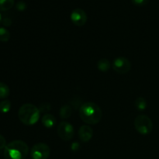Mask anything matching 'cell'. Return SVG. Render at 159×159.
Instances as JSON below:
<instances>
[{"label":"cell","mask_w":159,"mask_h":159,"mask_svg":"<svg viewBox=\"0 0 159 159\" xmlns=\"http://www.w3.org/2000/svg\"><path fill=\"white\" fill-rule=\"evenodd\" d=\"M6 145H7V144H6V138H5L2 135L0 134V150L5 148Z\"/></svg>","instance_id":"cell-21"},{"label":"cell","mask_w":159,"mask_h":159,"mask_svg":"<svg viewBox=\"0 0 159 159\" xmlns=\"http://www.w3.org/2000/svg\"><path fill=\"white\" fill-rule=\"evenodd\" d=\"M134 127L142 135L149 134L153 129V123L146 115H139L134 120Z\"/></svg>","instance_id":"cell-4"},{"label":"cell","mask_w":159,"mask_h":159,"mask_svg":"<svg viewBox=\"0 0 159 159\" xmlns=\"http://www.w3.org/2000/svg\"><path fill=\"white\" fill-rule=\"evenodd\" d=\"M29 154L27 144L21 140H16L9 143L4 148L6 159H25Z\"/></svg>","instance_id":"cell-2"},{"label":"cell","mask_w":159,"mask_h":159,"mask_svg":"<svg viewBox=\"0 0 159 159\" xmlns=\"http://www.w3.org/2000/svg\"><path fill=\"white\" fill-rule=\"evenodd\" d=\"M40 112L37 106L31 103L23 104L18 111V117L22 124L32 126L37 124L40 119Z\"/></svg>","instance_id":"cell-3"},{"label":"cell","mask_w":159,"mask_h":159,"mask_svg":"<svg viewBox=\"0 0 159 159\" xmlns=\"http://www.w3.org/2000/svg\"><path fill=\"white\" fill-rule=\"evenodd\" d=\"M38 108H39V110H40V113H46L51 110V106L50 103H47V102H45V103L40 104V107H39Z\"/></svg>","instance_id":"cell-18"},{"label":"cell","mask_w":159,"mask_h":159,"mask_svg":"<svg viewBox=\"0 0 159 159\" xmlns=\"http://www.w3.org/2000/svg\"><path fill=\"white\" fill-rule=\"evenodd\" d=\"M2 24L4 25V26H9L11 24H12V20H11L9 18H4L2 19Z\"/></svg>","instance_id":"cell-22"},{"label":"cell","mask_w":159,"mask_h":159,"mask_svg":"<svg viewBox=\"0 0 159 159\" xmlns=\"http://www.w3.org/2000/svg\"><path fill=\"white\" fill-rule=\"evenodd\" d=\"M79 116L84 123L90 125H95L101 120L102 112L99 105L94 102H85L79 109Z\"/></svg>","instance_id":"cell-1"},{"label":"cell","mask_w":159,"mask_h":159,"mask_svg":"<svg viewBox=\"0 0 159 159\" xmlns=\"http://www.w3.org/2000/svg\"><path fill=\"white\" fill-rule=\"evenodd\" d=\"M51 154L50 147L45 143H37L32 147L30 156L32 159H48Z\"/></svg>","instance_id":"cell-5"},{"label":"cell","mask_w":159,"mask_h":159,"mask_svg":"<svg viewBox=\"0 0 159 159\" xmlns=\"http://www.w3.org/2000/svg\"><path fill=\"white\" fill-rule=\"evenodd\" d=\"M2 18L1 14H0V24H1V23H2Z\"/></svg>","instance_id":"cell-23"},{"label":"cell","mask_w":159,"mask_h":159,"mask_svg":"<svg viewBox=\"0 0 159 159\" xmlns=\"http://www.w3.org/2000/svg\"><path fill=\"white\" fill-rule=\"evenodd\" d=\"M57 132L59 138L65 141H68L72 139L74 136V127L70 123L61 122L57 127Z\"/></svg>","instance_id":"cell-6"},{"label":"cell","mask_w":159,"mask_h":159,"mask_svg":"<svg viewBox=\"0 0 159 159\" xmlns=\"http://www.w3.org/2000/svg\"><path fill=\"white\" fill-rule=\"evenodd\" d=\"M97 68L99 71L106 72V71H109L110 68H111V64H110V61L107 60V59H100L97 63Z\"/></svg>","instance_id":"cell-12"},{"label":"cell","mask_w":159,"mask_h":159,"mask_svg":"<svg viewBox=\"0 0 159 159\" xmlns=\"http://www.w3.org/2000/svg\"><path fill=\"white\" fill-rule=\"evenodd\" d=\"M132 2L134 3V5L138 6H145L146 4H148L149 0H131Z\"/></svg>","instance_id":"cell-20"},{"label":"cell","mask_w":159,"mask_h":159,"mask_svg":"<svg viewBox=\"0 0 159 159\" xmlns=\"http://www.w3.org/2000/svg\"><path fill=\"white\" fill-rule=\"evenodd\" d=\"M112 68L118 74H127L131 69V63L124 57H118L112 64Z\"/></svg>","instance_id":"cell-7"},{"label":"cell","mask_w":159,"mask_h":159,"mask_svg":"<svg viewBox=\"0 0 159 159\" xmlns=\"http://www.w3.org/2000/svg\"><path fill=\"white\" fill-rule=\"evenodd\" d=\"M10 39V33L5 27L0 28V41L7 42Z\"/></svg>","instance_id":"cell-17"},{"label":"cell","mask_w":159,"mask_h":159,"mask_svg":"<svg viewBox=\"0 0 159 159\" xmlns=\"http://www.w3.org/2000/svg\"><path fill=\"white\" fill-rule=\"evenodd\" d=\"M10 90L9 86L3 82H0V99H6L9 96Z\"/></svg>","instance_id":"cell-15"},{"label":"cell","mask_w":159,"mask_h":159,"mask_svg":"<svg viewBox=\"0 0 159 159\" xmlns=\"http://www.w3.org/2000/svg\"><path fill=\"white\" fill-rule=\"evenodd\" d=\"M71 114H72V109H71V106L65 104L61 107L59 115L61 119H68L71 116Z\"/></svg>","instance_id":"cell-11"},{"label":"cell","mask_w":159,"mask_h":159,"mask_svg":"<svg viewBox=\"0 0 159 159\" xmlns=\"http://www.w3.org/2000/svg\"><path fill=\"white\" fill-rule=\"evenodd\" d=\"M14 0H0V11H7L14 6Z\"/></svg>","instance_id":"cell-14"},{"label":"cell","mask_w":159,"mask_h":159,"mask_svg":"<svg viewBox=\"0 0 159 159\" xmlns=\"http://www.w3.org/2000/svg\"><path fill=\"white\" fill-rule=\"evenodd\" d=\"M11 109V102L9 99H4L0 102V113H7Z\"/></svg>","instance_id":"cell-16"},{"label":"cell","mask_w":159,"mask_h":159,"mask_svg":"<svg viewBox=\"0 0 159 159\" xmlns=\"http://www.w3.org/2000/svg\"><path fill=\"white\" fill-rule=\"evenodd\" d=\"M70 18L73 24L77 26H82L87 22V14L83 9L77 8L71 12Z\"/></svg>","instance_id":"cell-8"},{"label":"cell","mask_w":159,"mask_h":159,"mask_svg":"<svg viewBox=\"0 0 159 159\" xmlns=\"http://www.w3.org/2000/svg\"><path fill=\"white\" fill-rule=\"evenodd\" d=\"M93 136V130L89 126L82 125L79 128V139L84 143H87L92 139Z\"/></svg>","instance_id":"cell-9"},{"label":"cell","mask_w":159,"mask_h":159,"mask_svg":"<svg viewBox=\"0 0 159 159\" xmlns=\"http://www.w3.org/2000/svg\"><path fill=\"white\" fill-rule=\"evenodd\" d=\"M16 7L17 10L19 11H23L26 9V4L25 2L23 1H19L18 2L16 5Z\"/></svg>","instance_id":"cell-19"},{"label":"cell","mask_w":159,"mask_h":159,"mask_svg":"<svg viewBox=\"0 0 159 159\" xmlns=\"http://www.w3.org/2000/svg\"><path fill=\"white\" fill-rule=\"evenodd\" d=\"M41 122L46 128H51L55 124L56 119L54 115L51 114V113H46L42 117Z\"/></svg>","instance_id":"cell-10"},{"label":"cell","mask_w":159,"mask_h":159,"mask_svg":"<svg viewBox=\"0 0 159 159\" xmlns=\"http://www.w3.org/2000/svg\"><path fill=\"white\" fill-rule=\"evenodd\" d=\"M135 107L139 111H144L147 108V101L144 97H138L134 102Z\"/></svg>","instance_id":"cell-13"}]
</instances>
